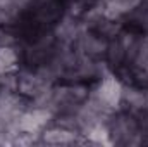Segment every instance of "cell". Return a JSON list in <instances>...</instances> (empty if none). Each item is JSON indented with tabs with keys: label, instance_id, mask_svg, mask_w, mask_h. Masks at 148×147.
I'll return each instance as SVG.
<instances>
[{
	"label": "cell",
	"instance_id": "cell-2",
	"mask_svg": "<svg viewBox=\"0 0 148 147\" xmlns=\"http://www.w3.org/2000/svg\"><path fill=\"white\" fill-rule=\"evenodd\" d=\"M52 123H53V112H52V111L29 104V107L19 116V119H17V128H19V132L40 135V133H41L47 126H50Z\"/></svg>",
	"mask_w": 148,
	"mask_h": 147
},
{
	"label": "cell",
	"instance_id": "cell-4",
	"mask_svg": "<svg viewBox=\"0 0 148 147\" xmlns=\"http://www.w3.org/2000/svg\"><path fill=\"white\" fill-rule=\"evenodd\" d=\"M50 85L45 83L40 76H38L35 68H24V69H17V92L21 95H24L28 101H33L38 97L43 90H47Z\"/></svg>",
	"mask_w": 148,
	"mask_h": 147
},
{
	"label": "cell",
	"instance_id": "cell-5",
	"mask_svg": "<svg viewBox=\"0 0 148 147\" xmlns=\"http://www.w3.org/2000/svg\"><path fill=\"white\" fill-rule=\"evenodd\" d=\"M83 30H84V26L81 23V17L67 12L62 17H59V21L55 23L52 33H53V37H55L57 42L73 45L74 42L77 40V37L83 33Z\"/></svg>",
	"mask_w": 148,
	"mask_h": 147
},
{
	"label": "cell",
	"instance_id": "cell-8",
	"mask_svg": "<svg viewBox=\"0 0 148 147\" xmlns=\"http://www.w3.org/2000/svg\"><path fill=\"white\" fill-rule=\"evenodd\" d=\"M83 139L84 142H90V144H95V146H112V135L110 130L107 125H95V126H90L88 130H84L83 133Z\"/></svg>",
	"mask_w": 148,
	"mask_h": 147
},
{
	"label": "cell",
	"instance_id": "cell-7",
	"mask_svg": "<svg viewBox=\"0 0 148 147\" xmlns=\"http://www.w3.org/2000/svg\"><path fill=\"white\" fill-rule=\"evenodd\" d=\"M122 106L129 112H141L148 107V88L138 87V85H124L122 88Z\"/></svg>",
	"mask_w": 148,
	"mask_h": 147
},
{
	"label": "cell",
	"instance_id": "cell-3",
	"mask_svg": "<svg viewBox=\"0 0 148 147\" xmlns=\"http://www.w3.org/2000/svg\"><path fill=\"white\" fill-rule=\"evenodd\" d=\"M29 107V101L16 90H0V119L16 123L19 116Z\"/></svg>",
	"mask_w": 148,
	"mask_h": 147
},
{
	"label": "cell",
	"instance_id": "cell-9",
	"mask_svg": "<svg viewBox=\"0 0 148 147\" xmlns=\"http://www.w3.org/2000/svg\"><path fill=\"white\" fill-rule=\"evenodd\" d=\"M19 69L17 47H0V74L16 73Z\"/></svg>",
	"mask_w": 148,
	"mask_h": 147
},
{
	"label": "cell",
	"instance_id": "cell-1",
	"mask_svg": "<svg viewBox=\"0 0 148 147\" xmlns=\"http://www.w3.org/2000/svg\"><path fill=\"white\" fill-rule=\"evenodd\" d=\"M122 88L124 83L119 80V76L109 73L98 78L97 83L90 88V97H93L105 109L115 112L122 109Z\"/></svg>",
	"mask_w": 148,
	"mask_h": 147
},
{
	"label": "cell",
	"instance_id": "cell-6",
	"mask_svg": "<svg viewBox=\"0 0 148 147\" xmlns=\"http://www.w3.org/2000/svg\"><path fill=\"white\" fill-rule=\"evenodd\" d=\"M40 142L48 144V146H73V144H81L84 142L83 135L73 132L69 128L59 126V125H50L40 133Z\"/></svg>",
	"mask_w": 148,
	"mask_h": 147
}]
</instances>
